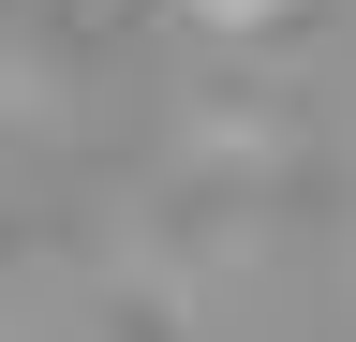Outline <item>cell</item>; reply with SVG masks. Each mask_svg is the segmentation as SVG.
Wrapping results in <instances>:
<instances>
[]
</instances>
